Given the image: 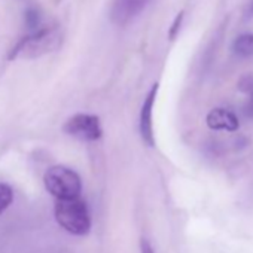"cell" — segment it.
I'll use <instances>...</instances> for the list:
<instances>
[{"label":"cell","mask_w":253,"mask_h":253,"mask_svg":"<svg viewBox=\"0 0 253 253\" xmlns=\"http://www.w3.org/2000/svg\"><path fill=\"white\" fill-rule=\"evenodd\" d=\"M41 20H42V15L39 12V9L36 8H30L27 12H26V26L29 29V33L30 32H35V30H39L42 26H41Z\"/></svg>","instance_id":"9c48e42d"},{"label":"cell","mask_w":253,"mask_h":253,"mask_svg":"<svg viewBox=\"0 0 253 253\" xmlns=\"http://www.w3.org/2000/svg\"><path fill=\"white\" fill-rule=\"evenodd\" d=\"M158 94V84H154L151 88L148 97L143 101L142 112H140V134L146 145L154 146L155 137H154V125H152V113H154V104Z\"/></svg>","instance_id":"8992f818"},{"label":"cell","mask_w":253,"mask_h":253,"mask_svg":"<svg viewBox=\"0 0 253 253\" xmlns=\"http://www.w3.org/2000/svg\"><path fill=\"white\" fill-rule=\"evenodd\" d=\"M46 191L57 200L79 198L82 183L81 177L70 169L63 166L51 167L43 177Z\"/></svg>","instance_id":"3957f363"},{"label":"cell","mask_w":253,"mask_h":253,"mask_svg":"<svg viewBox=\"0 0 253 253\" xmlns=\"http://www.w3.org/2000/svg\"><path fill=\"white\" fill-rule=\"evenodd\" d=\"M247 113L250 115V116H253V95H250V100H249V104H247Z\"/></svg>","instance_id":"5bb4252c"},{"label":"cell","mask_w":253,"mask_h":253,"mask_svg":"<svg viewBox=\"0 0 253 253\" xmlns=\"http://www.w3.org/2000/svg\"><path fill=\"white\" fill-rule=\"evenodd\" d=\"M238 89L244 94H249V95H253V75L252 73H247V75H243L238 81Z\"/></svg>","instance_id":"8fae6325"},{"label":"cell","mask_w":253,"mask_h":253,"mask_svg":"<svg viewBox=\"0 0 253 253\" xmlns=\"http://www.w3.org/2000/svg\"><path fill=\"white\" fill-rule=\"evenodd\" d=\"M140 249H142V253H155L154 249H152V246L149 244V241L145 240V238L140 241Z\"/></svg>","instance_id":"4fadbf2b"},{"label":"cell","mask_w":253,"mask_h":253,"mask_svg":"<svg viewBox=\"0 0 253 253\" xmlns=\"http://www.w3.org/2000/svg\"><path fill=\"white\" fill-rule=\"evenodd\" d=\"M231 51L238 58H249L253 55V33H243L232 42Z\"/></svg>","instance_id":"ba28073f"},{"label":"cell","mask_w":253,"mask_h":253,"mask_svg":"<svg viewBox=\"0 0 253 253\" xmlns=\"http://www.w3.org/2000/svg\"><path fill=\"white\" fill-rule=\"evenodd\" d=\"M12 200H14L12 189L5 183H0V214L11 206Z\"/></svg>","instance_id":"30bf717a"},{"label":"cell","mask_w":253,"mask_h":253,"mask_svg":"<svg viewBox=\"0 0 253 253\" xmlns=\"http://www.w3.org/2000/svg\"><path fill=\"white\" fill-rule=\"evenodd\" d=\"M183 17H185V12L182 11V12H179L177 17L174 18V21H173V24H171V27H170V30H169V39H170V41H174L176 36L179 35L180 27H182V23H183Z\"/></svg>","instance_id":"7c38bea8"},{"label":"cell","mask_w":253,"mask_h":253,"mask_svg":"<svg viewBox=\"0 0 253 253\" xmlns=\"http://www.w3.org/2000/svg\"><path fill=\"white\" fill-rule=\"evenodd\" d=\"M63 36L57 26L41 27L27 33L11 51L9 60L15 58H38L57 51L61 46Z\"/></svg>","instance_id":"6da1fadb"},{"label":"cell","mask_w":253,"mask_h":253,"mask_svg":"<svg viewBox=\"0 0 253 253\" xmlns=\"http://www.w3.org/2000/svg\"><path fill=\"white\" fill-rule=\"evenodd\" d=\"M55 219L61 228L73 235H86L91 228L86 203L81 198L58 200L55 204Z\"/></svg>","instance_id":"7a4b0ae2"},{"label":"cell","mask_w":253,"mask_h":253,"mask_svg":"<svg viewBox=\"0 0 253 253\" xmlns=\"http://www.w3.org/2000/svg\"><path fill=\"white\" fill-rule=\"evenodd\" d=\"M151 0H113L110 9V20L118 26H125L137 18Z\"/></svg>","instance_id":"5b68a950"},{"label":"cell","mask_w":253,"mask_h":253,"mask_svg":"<svg viewBox=\"0 0 253 253\" xmlns=\"http://www.w3.org/2000/svg\"><path fill=\"white\" fill-rule=\"evenodd\" d=\"M64 131L82 142H95L101 137L100 119L94 115L78 113L67 119L64 124Z\"/></svg>","instance_id":"277c9868"},{"label":"cell","mask_w":253,"mask_h":253,"mask_svg":"<svg viewBox=\"0 0 253 253\" xmlns=\"http://www.w3.org/2000/svg\"><path fill=\"white\" fill-rule=\"evenodd\" d=\"M207 125L216 131H235L238 128V118L228 109L216 107L207 115Z\"/></svg>","instance_id":"52a82bcc"}]
</instances>
